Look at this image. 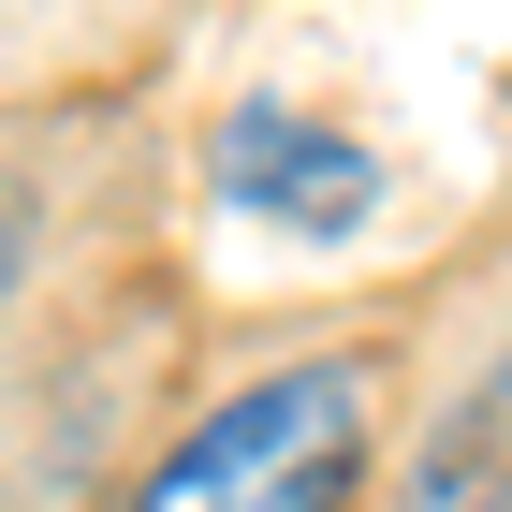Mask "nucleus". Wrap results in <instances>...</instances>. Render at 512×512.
<instances>
[{"label": "nucleus", "instance_id": "3", "mask_svg": "<svg viewBox=\"0 0 512 512\" xmlns=\"http://www.w3.org/2000/svg\"><path fill=\"white\" fill-rule=\"evenodd\" d=\"M410 512H512V352L439 410L425 469H410Z\"/></svg>", "mask_w": 512, "mask_h": 512}, {"label": "nucleus", "instance_id": "2", "mask_svg": "<svg viewBox=\"0 0 512 512\" xmlns=\"http://www.w3.org/2000/svg\"><path fill=\"white\" fill-rule=\"evenodd\" d=\"M205 176H220V205L293 220V235H352L366 220V147L322 132V118H293V103H235V118L205 132Z\"/></svg>", "mask_w": 512, "mask_h": 512}, {"label": "nucleus", "instance_id": "1", "mask_svg": "<svg viewBox=\"0 0 512 512\" xmlns=\"http://www.w3.org/2000/svg\"><path fill=\"white\" fill-rule=\"evenodd\" d=\"M366 454V366H278L132 483V512H337Z\"/></svg>", "mask_w": 512, "mask_h": 512}, {"label": "nucleus", "instance_id": "4", "mask_svg": "<svg viewBox=\"0 0 512 512\" xmlns=\"http://www.w3.org/2000/svg\"><path fill=\"white\" fill-rule=\"evenodd\" d=\"M15 264H30V205L0 191V293H15Z\"/></svg>", "mask_w": 512, "mask_h": 512}]
</instances>
